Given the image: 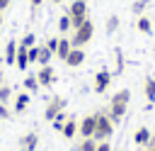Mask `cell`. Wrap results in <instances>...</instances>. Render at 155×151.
Wrapping results in <instances>:
<instances>
[{
	"label": "cell",
	"mask_w": 155,
	"mask_h": 151,
	"mask_svg": "<svg viewBox=\"0 0 155 151\" xmlns=\"http://www.w3.org/2000/svg\"><path fill=\"white\" fill-rule=\"evenodd\" d=\"M128 100H131V90H116L114 95H111V100H109V107H107V114H109V119L116 124L124 114H126V110H128Z\"/></svg>",
	"instance_id": "cell-1"
},
{
	"label": "cell",
	"mask_w": 155,
	"mask_h": 151,
	"mask_svg": "<svg viewBox=\"0 0 155 151\" xmlns=\"http://www.w3.org/2000/svg\"><path fill=\"white\" fill-rule=\"evenodd\" d=\"M92 37H94V24L90 22V19H85L78 29H73V37H70V44L75 46V49H82L85 44H90L92 41Z\"/></svg>",
	"instance_id": "cell-2"
},
{
	"label": "cell",
	"mask_w": 155,
	"mask_h": 151,
	"mask_svg": "<svg viewBox=\"0 0 155 151\" xmlns=\"http://www.w3.org/2000/svg\"><path fill=\"white\" fill-rule=\"evenodd\" d=\"M111 134H114V122L109 119V114H107V112H97V127H94L92 139L99 144V141H107Z\"/></svg>",
	"instance_id": "cell-3"
},
{
	"label": "cell",
	"mask_w": 155,
	"mask_h": 151,
	"mask_svg": "<svg viewBox=\"0 0 155 151\" xmlns=\"http://www.w3.org/2000/svg\"><path fill=\"white\" fill-rule=\"evenodd\" d=\"M65 15L70 17V27H73V29H78V27L87 19V2H85V0H73V2L68 5Z\"/></svg>",
	"instance_id": "cell-4"
},
{
	"label": "cell",
	"mask_w": 155,
	"mask_h": 151,
	"mask_svg": "<svg viewBox=\"0 0 155 151\" xmlns=\"http://www.w3.org/2000/svg\"><path fill=\"white\" fill-rule=\"evenodd\" d=\"M65 107H68V100H65L63 95H53V97L48 100L46 110H44V117H46L48 122H53V119H56V114H58V112H63Z\"/></svg>",
	"instance_id": "cell-5"
},
{
	"label": "cell",
	"mask_w": 155,
	"mask_h": 151,
	"mask_svg": "<svg viewBox=\"0 0 155 151\" xmlns=\"http://www.w3.org/2000/svg\"><path fill=\"white\" fill-rule=\"evenodd\" d=\"M94 127H97V112L85 114V117L80 119V124H78V134H80L82 139H90V136L94 134Z\"/></svg>",
	"instance_id": "cell-6"
},
{
	"label": "cell",
	"mask_w": 155,
	"mask_h": 151,
	"mask_svg": "<svg viewBox=\"0 0 155 151\" xmlns=\"http://www.w3.org/2000/svg\"><path fill=\"white\" fill-rule=\"evenodd\" d=\"M109 85H111V71H107V68L97 71V73H94V80H92L94 93H107Z\"/></svg>",
	"instance_id": "cell-7"
},
{
	"label": "cell",
	"mask_w": 155,
	"mask_h": 151,
	"mask_svg": "<svg viewBox=\"0 0 155 151\" xmlns=\"http://www.w3.org/2000/svg\"><path fill=\"white\" fill-rule=\"evenodd\" d=\"M36 80H39L41 88L53 85V83H56V71H53V66H51V63H48V66H41L39 73H36Z\"/></svg>",
	"instance_id": "cell-8"
},
{
	"label": "cell",
	"mask_w": 155,
	"mask_h": 151,
	"mask_svg": "<svg viewBox=\"0 0 155 151\" xmlns=\"http://www.w3.org/2000/svg\"><path fill=\"white\" fill-rule=\"evenodd\" d=\"M82 61H85V49H70V54L65 56V66H70V68H78V66H82Z\"/></svg>",
	"instance_id": "cell-9"
},
{
	"label": "cell",
	"mask_w": 155,
	"mask_h": 151,
	"mask_svg": "<svg viewBox=\"0 0 155 151\" xmlns=\"http://www.w3.org/2000/svg\"><path fill=\"white\" fill-rule=\"evenodd\" d=\"M19 146H22L24 151H36V149H39V134H36V132H27V134L19 139Z\"/></svg>",
	"instance_id": "cell-10"
},
{
	"label": "cell",
	"mask_w": 155,
	"mask_h": 151,
	"mask_svg": "<svg viewBox=\"0 0 155 151\" xmlns=\"http://www.w3.org/2000/svg\"><path fill=\"white\" fill-rule=\"evenodd\" d=\"M15 56H17V39H10L5 44V54H2V63L15 66Z\"/></svg>",
	"instance_id": "cell-11"
},
{
	"label": "cell",
	"mask_w": 155,
	"mask_h": 151,
	"mask_svg": "<svg viewBox=\"0 0 155 151\" xmlns=\"http://www.w3.org/2000/svg\"><path fill=\"white\" fill-rule=\"evenodd\" d=\"M70 49H73L70 39H68V37H58V49H56V56H58L61 61H65V56L70 54Z\"/></svg>",
	"instance_id": "cell-12"
},
{
	"label": "cell",
	"mask_w": 155,
	"mask_h": 151,
	"mask_svg": "<svg viewBox=\"0 0 155 151\" xmlns=\"http://www.w3.org/2000/svg\"><path fill=\"white\" fill-rule=\"evenodd\" d=\"M61 134L65 139H75V134H78V119L75 117H68L65 124H63V129H61Z\"/></svg>",
	"instance_id": "cell-13"
},
{
	"label": "cell",
	"mask_w": 155,
	"mask_h": 151,
	"mask_svg": "<svg viewBox=\"0 0 155 151\" xmlns=\"http://www.w3.org/2000/svg\"><path fill=\"white\" fill-rule=\"evenodd\" d=\"M150 129L148 127H138L136 132H133V141H136V146H145L148 141H150Z\"/></svg>",
	"instance_id": "cell-14"
},
{
	"label": "cell",
	"mask_w": 155,
	"mask_h": 151,
	"mask_svg": "<svg viewBox=\"0 0 155 151\" xmlns=\"http://www.w3.org/2000/svg\"><path fill=\"white\" fill-rule=\"evenodd\" d=\"M143 93H145L148 105H153V102H155V78H153V76H148V78L143 80Z\"/></svg>",
	"instance_id": "cell-15"
},
{
	"label": "cell",
	"mask_w": 155,
	"mask_h": 151,
	"mask_svg": "<svg viewBox=\"0 0 155 151\" xmlns=\"http://www.w3.org/2000/svg\"><path fill=\"white\" fill-rule=\"evenodd\" d=\"M27 66H29V56H27V49H22V46L17 44V56H15V68H19V71H27Z\"/></svg>",
	"instance_id": "cell-16"
},
{
	"label": "cell",
	"mask_w": 155,
	"mask_h": 151,
	"mask_svg": "<svg viewBox=\"0 0 155 151\" xmlns=\"http://www.w3.org/2000/svg\"><path fill=\"white\" fill-rule=\"evenodd\" d=\"M51 58H53V51H51V49H46L44 44H39V56H36V63H39V66H48V63H51Z\"/></svg>",
	"instance_id": "cell-17"
},
{
	"label": "cell",
	"mask_w": 155,
	"mask_h": 151,
	"mask_svg": "<svg viewBox=\"0 0 155 151\" xmlns=\"http://www.w3.org/2000/svg\"><path fill=\"white\" fill-rule=\"evenodd\" d=\"M136 29H138L140 34H150V32H153V22H150V17L140 15V17L136 19Z\"/></svg>",
	"instance_id": "cell-18"
},
{
	"label": "cell",
	"mask_w": 155,
	"mask_h": 151,
	"mask_svg": "<svg viewBox=\"0 0 155 151\" xmlns=\"http://www.w3.org/2000/svg\"><path fill=\"white\" fill-rule=\"evenodd\" d=\"M27 105H29V93L15 95V112H17V114H22V112L27 110Z\"/></svg>",
	"instance_id": "cell-19"
},
{
	"label": "cell",
	"mask_w": 155,
	"mask_h": 151,
	"mask_svg": "<svg viewBox=\"0 0 155 151\" xmlns=\"http://www.w3.org/2000/svg\"><path fill=\"white\" fill-rule=\"evenodd\" d=\"M73 151H97V141L90 136V139H82L80 144L73 146Z\"/></svg>",
	"instance_id": "cell-20"
},
{
	"label": "cell",
	"mask_w": 155,
	"mask_h": 151,
	"mask_svg": "<svg viewBox=\"0 0 155 151\" xmlns=\"http://www.w3.org/2000/svg\"><path fill=\"white\" fill-rule=\"evenodd\" d=\"M119 24H121V19H119L116 15H109V17H107V24H104V32H107V34H114V32L119 29Z\"/></svg>",
	"instance_id": "cell-21"
},
{
	"label": "cell",
	"mask_w": 155,
	"mask_h": 151,
	"mask_svg": "<svg viewBox=\"0 0 155 151\" xmlns=\"http://www.w3.org/2000/svg\"><path fill=\"white\" fill-rule=\"evenodd\" d=\"M17 44H19L22 49H31V46H36V37H34L31 32H27V34H24V37H22Z\"/></svg>",
	"instance_id": "cell-22"
},
{
	"label": "cell",
	"mask_w": 155,
	"mask_h": 151,
	"mask_svg": "<svg viewBox=\"0 0 155 151\" xmlns=\"http://www.w3.org/2000/svg\"><path fill=\"white\" fill-rule=\"evenodd\" d=\"M58 32H61V34H65V32H73V27H70V17H68V15L58 17Z\"/></svg>",
	"instance_id": "cell-23"
},
{
	"label": "cell",
	"mask_w": 155,
	"mask_h": 151,
	"mask_svg": "<svg viewBox=\"0 0 155 151\" xmlns=\"http://www.w3.org/2000/svg\"><path fill=\"white\" fill-rule=\"evenodd\" d=\"M10 100H12V88L5 83V85H0V102H2V105H7Z\"/></svg>",
	"instance_id": "cell-24"
},
{
	"label": "cell",
	"mask_w": 155,
	"mask_h": 151,
	"mask_svg": "<svg viewBox=\"0 0 155 151\" xmlns=\"http://www.w3.org/2000/svg\"><path fill=\"white\" fill-rule=\"evenodd\" d=\"M24 88H27V93L39 90V80H36V76H27V78H24Z\"/></svg>",
	"instance_id": "cell-25"
},
{
	"label": "cell",
	"mask_w": 155,
	"mask_h": 151,
	"mask_svg": "<svg viewBox=\"0 0 155 151\" xmlns=\"http://www.w3.org/2000/svg\"><path fill=\"white\" fill-rule=\"evenodd\" d=\"M65 119H68V114H65V112H58V114H56V119L51 122V127H53L56 132H61V129H63V124H65Z\"/></svg>",
	"instance_id": "cell-26"
},
{
	"label": "cell",
	"mask_w": 155,
	"mask_h": 151,
	"mask_svg": "<svg viewBox=\"0 0 155 151\" xmlns=\"http://www.w3.org/2000/svg\"><path fill=\"white\" fill-rule=\"evenodd\" d=\"M114 66H116V76H119L124 71V54H121V49L114 51Z\"/></svg>",
	"instance_id": "cell-27"
},
{
	"label": "cell",
	"mask_w": 155,
	"mask_h": 151,
	"mask_svg": "<svg viewBox=\"0 0 155 151\" xmlns=\"http://www.w3.org/2000/svg\"><path fill=\"white\" fill-rule=\"evenodd\" d=\"M148 2H150V0H136V2H133V15H138V17H140V15L145 12Z\"/></svg>",
	"instance_id": "cell-28"
},
{
	"label": "cell",
	"mask_w": 155,
	"mask_h": 151,
	"mask_svg": "<svg viewBox=\"0 0 155 151\" xmlns=\"http://www.w3.org/2000/svg\"><path fill=\"white\" fill-rule=\"evenodd\" d=\"M46 49H51L53 51V56H56V49H58V37H51V39H46V44H44Z\"/></svg>",
	"instance_id": "cell-29"
},
{
	"label": "cell",
	"mask_w": 155,
	"mask_h": 151,
	"mask_svg": "<svg viewBox=\"0 0 155 151\" xmlns=\"http://www.w3.org/2000/svg\"><path fill=\"white\" fill-rule=\"evenodd\" d=\"M27 56H29V63H36V56H39V44H36V46H31V49H27Z\"/></svg>",
	"instance_id": "cell-30"
},
{
	"label": "cell",
	"mask_w": 155,
	"mask_h": 151,
	"mask_svg": "<svg viewBox=\"0 0 155 151\" xmlns=\"http://www.w3.org/2000/svg\"><path fill=\"white\" fill-rule=\"evenodd\" d=\"M10 117H12V112L7 110V105H2V102H0V119H10Z\"/></svg>",
	"instance_id": "cell-31"
},
{
	"label": "cell",
	"mask_w": 155,
	"mask_h": 151,
	"mask_svg": "<svg viewBox=\"0 0 155 151\" xmlns=\"http://www.w3.org/2000/svg\"><path fill=\"white\" fill-rule=\"evenodd\" d=\"M97 151H111V144L109 141H99L97 144Z\"/></svg>",
	"instance_id": "cell-32"
},
{
	"label": "cell",
	"mask_w": 155,
	"mask_h": 151,
	"mask_svg": "<svg viewBox=\"0 0 155 151\" xmlns=\"http://www.w3.org/2000/svg\"><path fill=\"white\" fill-rule=\"evenodd\" d=\"M10 2H12V0H0V12H2V10H7V7H10Z\"/></svg>",
	"instance_id": "cell-33"
},
{
	"label": "cell",
	"mask_w": 155,
	"mask_h": 151,
	"mask_svg": "<svg viewBox=\"0 0 155 151\" xmlns=\"http://www.w3.org/2000/svg\"><path fill=\"white\" fill-rule=\"evenodd\" d=\"M143 149H155V136H150V141H148Z\"/></svg>",
	"instance_id": "cell-34"
},
{
	"label": "cell",
	"mask_w": 155,
	"mask_h": 151,
	"mask_svg": "<svg viewBox=\"0 0 155 151\" xmlns=\"http://www.w3.org/2000/svg\"><path fill=\"white\" fill-rule=\"evenodd\" d=\"M41 2H44V0H29V5H31V7H41Z\"/></svg>",
	"instance_id": "cell-35"
},
{
	"label": "cell",
	"mask_w": 155,
	"mask_h": 151,
	"mask_svg": "<svg viewBox=\"0 0 155 151\" xmlns=\"http://www.w3.org/2000/svg\"><path fill=\"white\" fill-rule=\"evenodd\" d=\"M0 85H5V73L0 71Z\"/></svg>",
	"instance_id": "cell-36"
},
{
	"label": "cell",
	"mask_w": 155,
	"mask_h": 151,
	"mask_svg": "<svg viewBox=\"0 0 155 151\" xmlns=\"http://www.w3.org/2000/svg\"><path fill=\"white\" fill-rule=\"evenodd\" d=\"M51 2H56V5H61V2H63V0H51Z\"/></svg>",
	"instance_id": "cell-37"
},
{
	"label": "cell",
	"mask_w": 155,
	"mask_h": 151,
	"mask_svg": "<svg viewBox=\"0 0 155 151\" xmlns=\"http://www.w3.org/2000/svg\"><path fill=\"white\" fill-rule=\"evenodd\" d=\"M0 27H2V12H0Z\"/></svg>",
	"instance_id": "cell-38"
},
{
	"label": "cell",
	"mask_w": 155,
	"mask_h": 151,
	"mask_svg": "<svg viewBox=\"0 0 155 151\" xmlns=\"http://www.w3.org/2000/svg\"><path fill=\"white\" fill-rule=\"evenodd\" d=\"M143 151H155V149H143Z\"/></svg>",
	"instance_id": "cell-39"
},
{
	"label": "cell",
	"mask_w": 155,
	"mask_h": 151,
	"mask_svg": "<svg viewBox=\"0 0 155 151\" xmlns=\"http://www.w3.org/2000/svg\"><path fill=\"white\" fill-rule=\"evenodd\" d=\"M0 63H2V56H0Z\"/></svg>",
	"instance_id": "cell-40"
},
{
	"label": "cell",
	"mask_w": 155,
	"mask_h": 151,
	"mask_svg": "<svg viewBox=\"0 0 155 151\" xmlns=\"http://www.w3.org/2000/svg\"><path fill=\"white\" fill-rule=\"evenodd\" d=\"M22 151H24V149H22Z\"/></svg>",
	"instance_id": "cell-41"
}]
</instances>
